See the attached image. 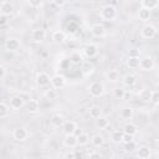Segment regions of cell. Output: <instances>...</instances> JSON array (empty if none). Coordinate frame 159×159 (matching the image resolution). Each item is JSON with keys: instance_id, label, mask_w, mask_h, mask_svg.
I'll list each match as a JSON object with an SVG mask.
<instances>
[{"instance_id": "obj_1", "label": "cell", "mask_w": 159, "mask_h": 159, "mask_svg": "<svg viewBox=\"0 0 159 159\" xmlns=\"http://www.w3.org/2000/svg\"><path fill=\"white\" fill-rule=\"evenodd\" d=\"M117 9L114 5H104L101 10H99V17L103 21H113L117 19Z\"/></svg>"}, {"instance_id": "obj_2", "label": "cell", "mask_w": 159, "mask_h": 159, "mask_svg": "<svg viewBox=\"0 0 159 159\" xmlns=\"http://www.w3.org/2000/svg\"><path fill=\"white\" fill-rule=\"evenodd\" d=\"M88 92H89V94H91L93 98H99V97H102V96L104 94L106 88H104V86H103L102 82L94 81V82H92V83L88 86Z\"/></svg>"}, {"instance_id": "obj_3", "label": "cell", "mask_w": 159, "mask_h": 159, "mask_svg": "<svg viewBox=\"0 0 159 159\" xmlns=\"http://www.w3.org/2000/svg\"><path fill=\"white\" fill-rule=\"evenodd\" d=\"M50 83H51V86H52L53 88H56V89H61V88H63V87L66 86L67 80H66V77H65L63 75H61V73H56V75H53V76L51 77Z\"/></svg>"}, {"instance_id": "obj_4", "label": "cell", "mask_w": 159, "mask_h": 159, "mask_svg": "<svg viewBox=\"0 0 159 159\" xmlns=\"http://www.w3.org/2000/svg\"><path fill=\"white\" fill-rule=\"evenodd\" d=\"M155 35H157V27L153 26V25H150V24H147V25H144L140 29V36L143 39H145V40H150Z\"/></svg>"}, {"instance_id": "obj_5", "label": "cell", "mask_w": 159, "mask_h": 159, "mask_svg": "<svg viewBox=\"0 0 159 159\" xmlns=\"http://www.w3.org/2000/svg\"><path fill=\"white\" fill-rule=\"evenodd\" d=\"M21 47V41L16 37H10L5 41V50L9 52H16Z\"/></svg>"}, {"instance_id": "obj_6", "label": "cell", "mask_w": 159, "mask_h": 159, "mask_svg": "<svg viewBox=\"0 0 159 159\" xmlns=\"http://www.w3.org/2000/svg\"><path fill=\"white\" fill-rule=\"evenodd\" d=\"M155 67V62L152 57L145 56L143 58H139V68L143 71H153V68Z\"/></svg>"}, {"instance_id": "obj_7", "label": "cell", "mask_w": 159, "mask_h": 159, "mask_svg": "<svg viewBox=\"0 0 159 159\" xmlns=\"http://www.w3.org/2000/svg\"><path fill=\"white\" fill-rule=\"evenodd\" d=\"M82 53L84 57L87 58H93L94 56H97L98 53V46L96 43H87L83 48H82Z\"/></svg>"}, {"instance_id": "obj_8", "label": "cell", "mask_w": 159, "mask_h": 159, "mask_svg": "<svg viewBox=\"0 0 159 159\" xmlns=\"http://www.w3.org/2000/svg\"><path fill=\"white\" fill-rule=\"evenodd\" d=\"M35 81H36V84H37L39 87H46V86L50 84L51 77H50V75L46 73V72H37Z\"/></svg>"}, {"instance_id": "obj_9", "label": "cell", "mask_w": 159, "mask_h": 159, "mask_svg": "<svg viewBox=\"0 0 159 159\" xmlns=\"http://www.w3.org/2000/svg\"><path fill=\"white\" fill-rule=\"evenodd\" d=\"M45 39H46V31H45V29H42V27H36L35 30H32V32H31V40H32L34 42L40 43V42H42Z\"/></svg>"}, {"instance_id": "obj_10", "label": "cell", "mask_w": 159, "mask_h": 159, "mask_svg": "<svg viewBox=\"0 0 159 159\" xmlns=\"http://www.w3.org/2000/svg\"><path fill=\"white\" fill-rule=\"evenodd\" d=\"M29 137V132L26 130V128H22V127H17L14 129L12 132V138L17 142H24Z\"/></svg>"}, {"instance_id": "obj_11", "label": "cell", "mask_w": 159, "mask_h": 159, "mask_svg": "<svg viewBox=\"0 0 159 159\" xmlns=\"http://www.w3.org/2000/svg\"><path fill=\"white\" fill-rule=\"evenodd\" d=\"M89 31H91V34H92L94 37H99V39H101V37H104L106 34H107L106 27H104L103 25H101V24H93V25L91 26Z\"/></svg>"}, {"instance_id": "obj_12", "label": "cell", "mask_w": 159, "mask_h": 159, "mask_svg": "<svg viewBox=\"0 0 159 159\" xmlns=\"http://www.w3.org/2000/svg\"><path fill=\"white\" fill-rule=\"evenodd\" d=\"M14 10H15L14 4L10 2V1H7V0H5V1H2L0 4V14H2V15L10 16V15L14 14Z\"/></svg>"}, {"instance_id": "obj_13", "label": "cell", "mask_w": 159, "mask_h": 159, "mask_svg": "<svg viewBox=\"0 0 159 159\" xmlns=\"http://www.w3.org/2000/svg\"><path fill=\"white\" fill-rule=\"evenodd\" d=\"M61 128H62L63 134H75V133H76V130L78 129L77 123H76V122H73V120H66Z\"/></svg>"}, {"instance_id": "obj_14", "label": "cell", "mask_w": 159, "mask_h": 159, "mask_svg": "<svg viewBox=\"0 0 159 159\" xmlns=\"http://www.w3.org/2000/svg\"><path fill=\"white\" fill-rule=\"evenodd\" d=\"M25 104H26V102H25L19 94L10 98V108L14 109V111H19V109L22 108Z\"/></svg>"}, {"instance_id": "obj_15", "label": "cell", "mask_w": 159, "mask_h": 159, "mask_svg": "<svg viewBox=\"0 0 159 159\" xmlns=\"http://www.w3.org/2000/svg\"><path fill=\"white\" fill-rule=\"evenodd\" d=\"M65 122H66V118H65L62 114H60V113L53 114V116L51 117V119H50L51 125L55 127V128H61V127L63 125Z\"/></svg>"}, {"instance_id": "obj_16", "label": "cell", "mask_w": 159, "mask_h": 159, "mask_svg": "<svg viewBox=\"0 0 159 159\" xmlns=\"http://www.w3.org/2000/svg\"><path fill=\"white\" fill-rule=\"evenodd\" d=\"M63 145L66 148H75L77 147V135L75 134H65V138H63Z\"/></svg>"}, {"instance_id": "obj_17", "label": "cell", "mask_w": 159, "mask_h": 159, "mask_svg": "<svg viewBox=\"0 0 159 159\" xmlns=\"http://www.w3.org/2000/svg\"><path fill=\"white\" fill-rule=\"evenodd\" d=\"M138 150H137V157L138 158H140V159H148V158H150V155H152V149L149 148V147H147V145H142V147H139V148H137Z\"/></svg>"}, {"instance_id": "obj_18", "label": "cell", "mask_w": 159, "mask_h": 159, "mask_svg": "<svg viewBox=\"0 0 159 159\" xmlns=\"http://www.w3.org/2000/svg\"><path fill=\"white\" fill-rule=\"evenodd\" d=\"M52 41L57 45H61L66 41V34L62 30H56L52 32Z\"/></svg>"}, {"instance_id": "obj_19", "label": "cell", "mask_w": 159, "mask_h": 159, "mask_svg": "<svg viewBox=\"0 0 159 159\" xmlns=\"http://www.w3.org/2000/svg\"><path fill=\"white\" fill-rule=\"evenodd\" d=\"M68 60H70V62L73 63V65H80V63L83 62V56H82V53H81L80 51L75 50V51H72V52L70 53Z\"/></svg>"}, {"instance_id": "obj_20", "label": "cell", "mask_w": 159, "mask_h": 159, "mask_svg": "<svg viewBox=\"0 0 159 159\" xmlns=\"http://www.w3.org/2000/svg\"><path fill=\"white\" fill-rule=\"evenodd\" d=\"M106 78H107V81H109L112 83H116V82H119L120 73L117 70H109V71L106 72Z\"/></svg>"}, {"instance_id": "obj_21", "label": "cell", "mask_w": 159, "mask_h": 159, "mask_svg": "<svg viewBox=\"0 0 159 159\" xmlns=\"http://www.w3.org/2000/svg\"><path fill=\"white\" fill-rule=\"evenodd\" d=\"M119 116L124 120H130L133 118V116H134V109L132 107H123L120 109V112H119Z\"/></svg>"}, {"instance_id": "obj_22", "label": "cell", "mask_w": 159, "mask_h": 159, "mask_svg": "<svg viewBox=\"0 0 159 159\" xmlns=\"http://www.w3.org/2000/svg\"><path fill=\"white\" fill-rule=\"evenodd\" d=\"M94 120H96V127L98 129H107L109 127V119L107 117H104V116H99Z\"/></svg>"}, {"instance_id": "obj_23", "label": "cell", "mask_w": 159, "mask_h": 159, "mask_svg": "<svg viewBox=\"0 0 159 159\" xmlns=\"http://www.w3.org/2000/svg\"><path fill=\"white\" fill-rule=\"evenodd\" d=\"M150 16H152V10H148V9H144V7H140L139 11H138V19L143 22L145 21H149L150 20Z\"/></svg>"}, {"instance_id": "obj_24", "label": "cell", "mask_w": 159, "mask_h": 159, "mask_svg": "<svg viewBox=\"0 0 159 159\" xmlns=\"http://www.w3.org/2000/svg\"><path fill=\"white\" fill-rule=\"evenodd\" d=\"M123 132L124 133H128L130 135H135V134H138V127L134 123H132V122L128 120V123H125V125L123 128Z\"/></svg>"}, {"instance_id": "obj_25", "label": "cell", "mask_w": 159, "mask_h": 159, "mask_svg": "<svg viewBox=\"0 0 159 159\" xmlns=\"http://www.w3.org/2000/svg\"><path fill=\"white\" fill-rule=\"evenodd\" d=\"M158 2H159V0H140L142 7L148 9V10H154V9H157V7H158Z\"/></svg>"}, {"instance_id": "obj_26", "label": "cell", "mask_w": 159, "mask_h": 159, "mask_svg": "<svg viewBox=\"0 0 159 159\" xmlns=\"http://www.w3.org/2000/svg\"><path fill=\"white\" fill-rule=\"evenodd\" d=\"M43 96H45V98H46V99L53 101V99H57V98H58V91H57L56 88L51 87V88H47V89L45 91Z\"/></svg>"}, {"instance_id": "obj_27", "label": "cell", "mask_w": 159, "mask_h": 159, "mask_svg": "<svg viewBox=\"0 0 159 159\" xmlns=\"http://www.w3.org/2000/svg\"><path fill=\"white\" fill-rule=\"evenodd\" d=\"M88 114H89V117L92 118V119H96V118H98L99 116H102V109H101V107L99 106H91L89 108H88Z\"/></svg>"}, {"instance_id": "obj_28", "label": "cell", "mask_w": 159, "mask_h": 159, "mask_svg": "<svg viewBox=\"0 0 159 159\" xmlns=\"http://www.w3.org/2000/svg\"><path fill=\"white\" fill-rule=\"evenodd\" d=\"M122 80V82H123V84L125 86V87H133L134 84H135V82H137V78H135V76L134 75H125L123 78H120Z\"/></svg>"}, {"instance_id": "obj_29", "label": "cell", "mask_w": 159, "mask_h": 159, "mask_svg": "<svg viewBox=\"0 0 159 159\" xmlns=\"http://www.w3.org/2000/svg\"><path fill=\"white\" fill-rule=\"evenodd\" d=\"M26 104H27V111H29L30 113H36V112H39V109H40V103H39L37 99H31V98H30V101H29Z\"/></svg>"}, {"instance_id": "obj_30", "label": "cell", "mask_w": 159, "mask_h": 159, "mask_svg": "<svg viewBox=\"0 0 159 159\" xmlns=\"http://www.w3.org/2000/svg\"><path fill=\"white\" fill-rule=\"evenodd\" d=\"M89 140H91V138H89V135L87 134V133H84V132H82V133H80L78 135H77V144L78 145H87L88 143H89Z\"/></svg>"}, {"instance_id": "obj_31", "label": "cell", "mask_w": 159, "mask_h": 159, "mask_svg": "<svg viewBox=\"0 0 159 159\" xmlns=\"http://www.w3.org/2000/svg\"><path fill=\"white\" fill-rule=\"evenodd\" d=\"M91 142H92V144H93L96 148H101V147H103V144H104V137H103L102 134H96V135H93V137L91 138Z\"/></svg>"}, {"instance_id": "obj_32", "label": "cell", "mask_w": 159, "mask_h": 159, "mask_svg": "<svg viewBox=\"0 0 159 159\" xmlns=\"http://www.w3.org/2000/svg\"><path fill=\"white\" fill-rule=\"evenodd\" d=\"M81 71H82V73H83L84 76H89V75L93 73L94 67H93V65H92L91 62H82V68H81Z\"/></svg>"}, {"instance_id": "obj_33", "label": "cell", "mask_w": 159, "mask_h": 159, "mask_svg": "<svg viewBox=\"0 0 159 159\" xmlns=\"http://www.w3.org/2000/svg\"><path fill=\"white\" fill-rule=\"evenodd\" d=\"M127 67L129 70H137V68H139V57H128V60H127Z\"/></svg>"}, {"instance_id": "obj_34", "label": "cell", "mask_w": 159, "mask_h": 159, "mask_svg": "<svg viewBox=\"0 0 159 159\" xmlns=\"http://www.w3.org/2000/svg\"><path fill=\"white\" fill-rule=\"evenodd\" d=\"M122 134H123V132H120V130H114V132H112V133H111V142L114 143V144L122 143Z\"/></svg>"}, {"instance_id": "obj_35", "label": "cell", "mask_w": 159, "mask_h": 159, "mask_svg": "<svg viewBox=\"0 0 159 159\" xmlns=\"http://www.w3.org/2000/svg\"><path fill=\"white\" fill-rule=\"evenodd\" d=\"M10 113V107L4 103V102H0V118H6Z\"/></svg>"}, {"instance_id": "obj_36", "label": "cell", "mask_w": 159, "mask_h": 159, "mask_svg": "<svg viewBox=\"0 0 159 159\" xmlns=\"http://www.w3.org/2000/svg\"><path fill=\"white\" fill-rule=\"evenodd\" d=\"M113 96L116 99H123L125 97V89L122 88V87H118V88H114L113 89Z\"/></svg>"}, {"instance_id": "obj_37", "label": "cell", "mask_w": 159, "mask_h": 159, "mask_svg": "<svg viewBox=\"0 0 159 159\" xmlns=\"http://www.w3.org/2000/svg\"><path fill=\"white\" fill-rule=\"evenodd\" d=\"M149 101L153 103V106H158L159 104V92L157 89L154 91H150V97H149Z\"/></svg>"}, {"instance_id": "obj_38", "label": "cell", "mask_w": 159, "mask_h": 159, "mask_svg": "<svg viewBox=\"0 0 159 159\" xmlns=\"http://www.w3.org/2000/svg\"><path fill=\"white\" fill-rule=\"evenodd\" d=\"M124 149H125V152H133V150H135L137 149V144L134 143V140H132V142H128V143H124Z\"/></svg>"}, {"instance_id": "obj_39", "label": "cell", "mask_w": 159, "mask_h": 159, "mask_svg": "<svg viewBox=\"0 0 159 159\" xmlns=\"http://www.w3.org/2000/svg\"><path fill=\"white\" fill-rule=\"evenodd\" d=\"M27 2H29V5H30L31 7L37 9V7H41V6H42L43 0H27Z\"/></svg>"}, {"instance_id": "obj_40", "label": "cell", "mask_w": 159, "mask_h": 159, "mask_svg": "<svg viewBox=\"0 0 159 159\" xmlns=\"http://www.w3.org/2000/svg\"><path fill=\"white\" fill-rule=\"evenodd\" d=\"M139 97L142 98V99H144V101H148L149 99V97H150V91H148V89H142V91H139Z\"/></svg>"}, {"instance_id": "obj_41", "label": "cell", "mask_w": 159, "mask_h": 159, "mask_svg": "<svg viewBox=\"0 0 159 159\" xmlns=\"http://www.w3.org/2000/svg\"><path fill=\"white\" fill-rule=\"evenodd\" d=\"M140 53L142 52L138 48H130V50H128V57H139Z\"/></svg>"}, {"instance_id": "obj_42", "label": "cell", "mask_w": 159, "mask_h": 159, "mask_svg": "<svg viewBox=\"0 0 159 159\" xmlns=\"http://www.w3.org/2000/svg\"><path fill=\"white\" fill-rule=\"evenodd\" d=\"M133 137H134V135H130V134H128V133H124V132H123V134H122V143H128V142L134 140V139H133Z\"/></svg>"}, {"instance_id": "obj_43", "label": "cell", "mask_w": 159, "mask_h": 159, "mask_svg": "<svg viewBox=\"0 0 159 159\" xmlns=\"http://www.w3.org/2000/svg\"><path fill=\"white\" fill-rule=\"evenodd\" d=\"M70 66H71V62H70L68 58H65V60H62V61L60 62V67H61L62 70H67V68H70Z\"/></svg>"}, {"instance_id": "obj_44", "label": "cell", "mask_w": 159, "mask_h": 159, "mask_svg": "<svg viewBox=\"0 0 159 159\" xmlns=\"http://www.w3.org/2000/svg\"><path fill=\"white\" fill-rule=\"evenodd\" d=\"M51 1H52L53 5H56V6H58V7H62V6L67 2V0H51Z\"/></svg>"}, {"instance_id": "obj_45", "label": "cell", "mask_w": 159, "mask_h": 159, "mask_svg": "<svg viewBox=\"0 0 159 159\" xmlns=\"http://www.w3.org/2000/svg\"><path fill=\"white\" fill-rule=\"evenodd\" d=\"M19 96H20V97H21L26 103L30 101V94H29L27 92H20V93H19Z\"/></svg>"}, {"instance_id": "obj_46", "label": "cell", "mask_w": 159, "mask_h": 159, "mask_svg": "<svg viewBox=\"0 0 159 159\" xmlns=\"http://www.w3.org/2000/svg\"><path fill=\"white\" fill-rule=\"evenodd\" d=\"M7 17H9V16L0 14V26H4V25L7 24Z\"/></svg>"}, {"instance_id": "obj_47", "label": "cell", "mask_w": 159, "mask_h": 159, "mask_svg": "<svg viewBox=\"0 0 159 159\" xmlns=\"http://www.w3.org/2000/svg\"><path fill=\"white\" fill-rule=\"evenodd\" d=\"M67 29H68V31L75 32V31H76V29H77V25H76L75 22H71V24L68 25V27H67Z\"/></svg>"}, {"instance_id": "obj_48", "label": "cell", "mask_w": 159, "mask_h": 159, "mask_svg": "<svg viewBox=\"0 0 159 159\" xmlns=\"http://www.w3.org/2000/svg\"><path fill=\"white\" fill-rule=\"evenodd\" d=\"M5 76H6V70H5L4 66L0 65V78H4Z\"/></svg>"}, {"instance_id": "obj_49", "label": "cell", "mask_w": 159, "mask_h": 159, "mask_svg": "<svg viewBox=\"0 0 159 159\" xmlns=\"http://www.w3.org/2000/svg\"><path fill=\"white\" fill-rule=\"evenodd\" d=\"M65 158H71V159H72V158H75V153H70V152H68V153L65 154Z\"/></svg>"}, {"instance_id": "obj_50", "label": "cell", "mask_w": 159, "mask_h": 159, "mask_svg": "<svg viewBox=\"0 0 159 159\" xmlns=\"http://www.w3.org/2000/svg\"><path fill=\"white\" fill-rule=\"evenodd\" d=\"M88 157L89 158H94V157H99V154H97V153H88Z\"/></svg>"}, {"instance_id": "obj_51", "label": "cell", "mask_w": 159, "mask_h": 159, "mask_svg": "<svg viewBox=\"0 0 159 159\" xmlns=\"http://www.w3.org/2000/svg\"><path fill=\"white\" fill-rule=\"evenodd\" d=\"M92 1H96V2H98V1H102V0H92Z\"/></svg>"}]
</instances>
